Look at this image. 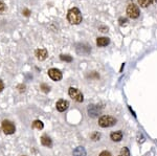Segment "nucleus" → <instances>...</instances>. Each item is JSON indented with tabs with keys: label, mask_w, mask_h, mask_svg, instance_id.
<instances>
[{
	"label": "nucleus",
	"mask_w": 157,
	"mask_h": 156,
	"mask_svg": "<svg viewBox=\"0 0 157 156\" xmlns=\"http://www.w3.org/2000/svg\"><path fill=\"white\" fill-rule=\"evenodd\" d=\"M67 19L71 24H80L82 22V14L79 8H70L67 13Z\"/></svg>",
	"instance_id": "obj_1"
},
{
	"label": "nucleus",
	"mask_w": 157,
	"mask_h": 156,
	"mask_svg": "<svg viewBox=\"0 0 157 156\" xmlns=\"http://www.w3.org/2000/svg\"><path fill=\"white\" fill-rule=\"evenodd\" d=\"M116 124V118L111 115H103L99 120V125L103 128H108L112 127Z\"/></svg>",
	"instance_id": "obj_2"
},
{
	"label": "nucleus",
	"mask_w": 157,
	"mask_h": 156,
	"mask_svg": "<svg viewBox=\"0 0 157 156\" xmlns=\"http://www.w3.org/2000/svg\"><path fill=\"white\" fill-rule=\"evenodd\" d=\"M68 94L71 98H74L76 102L78 103H82L84 101V95L81 91L78 88H74V87H70L68 89Z\"/></svg>",
	"instance_id": "obj_3"
},
{
	"label": "nucleus",
	"mask_w": 157,
	"mask_h": 156,
	"mask_svg": "<svg viewBox=\"0 0 157 156\" xmlns=\"http://www.w3.org/2000/svg\"><path fill=\"white\" fill-rule=\"evenodd\" d=\"M127 14L130 18L136 19V18H138L139 15H140V11H139V8L136 5V4L130 3L127 8Z\"/></svg>",
	"instance_id": "obj_4"
},
{
	"label": "nucleus",
	"mask_w": 157,
	"mask_h": 156,
	"mask_svg": "<svg viewBox=\"0 0 157 156\" xmlns=\"http://www.w3.org/2000/svg\"><path fill=\"white\" fill-rule=\"evenodd\" d=\"M1 128H2V130H3V132L5 134H8V135L14 134L15 131H16V127H15V125L13 124L11 120H8L2 122Z\"/></svg>",
	"instance_id": "obj_5"
},
{
	"label": "nucleus",
	"mask_w": 157,
	"mask_h": 156,
	"mask_svg": "<svg viewBox=\"0 0 157 156\" xmlns=\"http://www.w3.org/2000/svg\"><path fill=\"white\" fill-rule=\"evenodd\" d=\"M48 76H49V78L52 79V81H56V82H58V81H61L62 80V72L61 70L57 69V68H50L49 70H48Z\"/></svg>",
	"instance_id": "obj_6"
},
{
	"label": "nucleus",
	"mask_w": 157,
	"mask_h": 156,
	"mask_svg": "<svg viewBox=\"0 0 157 156\" xmlns=\"http://www.w3.org/2000/svg\"><path fill=\"white\" fill-rule=\"evenodd\" d=\"M101 108L98 106V105H89L87 108V113L88 115L90 116V117H96V116H99V114H101Z\"/></svg>",
	"instance_id": "obj_7"
},
{
	"label": "nucleus",
	"mask_w": 157,
	"mask_h": 156,
	"mask_svg": "<svg viewBox=\"0 0 157 156\" xmlns=\"http://www.w3.org/2000/svg\"><path fill=\"white\" fill-rule=\"evenodd\" d=\"M68 107H69V103L66 100H59L56 104V108L59 112H64L65 110H67Z\"/></svg>",
	"instance_id": "obj_8"
},
{
	"label": "nucleus",
	"mask_w": 157,
	"mask_h": 156,
	"mask_svg": "<svg viewBox=\"0 0 157 156\" xmlns=\"http://www.w3.org/2000/svg\"><path fill=\"white\" fill-rule=\"evenodd\" d=\"M35 54H36L37 59L40 60V61H44L48 56V52H47V50H46L45 48H39V49L36 50Z\"/></svg>",
	"instance_id": "obj_9"
},
{
	"label": "nucleus",
	"mask_w": 157,
	"mask_h": 156,
	"mask_svg": "<svg viewBox=\"0 0 157 156\" xmlns=\"http://www.w3.org/2000/svg\"><path fill=\"white\" fill-rule=\"evenodd\" d=\"M110 43V39L107 37H99L96 40V45L99 47H104V46H107Z\"/></svg>",
	"instance_id": "obj_10"
},
{
	"label": "nucleus",
	"mask_w": 157,
	"mask_h": 156,
	"mask_svg": "<svg viewBox=\"0 0 157 156\" xmlns=\"http://www.w3.org/2000/svg\"><path fill=\"white\" fill-rule=\"evenodd\" d=\"M110 138H111L113 142H121L123 139V132L121 131H115V132H112L111 135H110Z\"/></svg>",
	"instance_id": "obj_11"
},
{
	"label": "nucleus",
	"mask_w": 157,
	"mask_h": 156,
	"mask_svg": "<svg viewBox=\"0 0 157 156\" xmlns=\"http://www.w3.org/2000/svg\"><path fill=\"white\" fill-rule=\"evenodd\" d=\"M72 154H74V156H86L87 152H86L84 147H77L72 152Z\"/></svg>",
	"instance_id": "obj_12"
},
{
	"label": "nucleus",
	"mask_w": 157,
	"mask_h": 156,
	"mask_svg": "<svg viewBox=\"0 0 157 156\" xmlns=\"http://www.w3.org/2000/svg\"><path fill=\"white\" fill-rule=\"evenodd\" d=\"M41 144L43 145L44 147H52V139H50L49 136L42 135V137H41Z\"/></svg>",
	"instance_id": "obj_13"
},
{
	"label": "nucleus",
	"mask_w": 157,
	"mask_h": 156,
	"mask_svg": "<svg viewBox=\"0 0 157 156\" xmlns=\"http://www.w3.org/2000/svg\"><path fill=\"white\" fill-rule=\"evenodd\" d=\"M137 2L141 8H148V6L151 5L152 3H154L155 0H137Z\"/></svg>",
	"instance_id": "obj_14"
},
{
	"label": "nucleus",
	"mask_w": 157,
	"mask_h": 156,
	"mask_svg": "<svg viewBox=\"0 0 157 156\" xmlns=\"http://www.w3.org/2000/svg\"><path fill=\"white\" fill-rule=\"evenodd\" d=\"M32 127H33L34 129H38V130H42V129L44 128V124L41 122V120H35V122L33 123Z\"/></svg>",
	"instance_id": "obj_15"
},
{
	"label": "nucleus",
	"mask_w": 157,
	"mask_h": 156,
	"mask_svg": "<svg viewBox=\"0 0 157 156\" xmlns=\"http://www.w3.org/2000/svg\"><path fill=\"white\" fill-rule=\"evenodd\" d=\"M60 59H61L62 61H65V62H71L72 61V57L68 56V55H61Z\"/></svg>",
	"instance_id": "obj_16"
},
{
	"label": "nucleus",
	"mask_w": 157,
	"mask_h": 156,
	"mask_svg": "<svg viewBox=\"0 0 157 156\" xmlns=\"http://www.w3.org/2000/svg\"><path fill=\"white\" fill-rule=\"evenodd\" d=\"M90 138H91L93 142H98V140H99V138H101V133L99 132H93L90 135Z\"/></svg>",
	"instance_id": "obj_17"
},
{
	"label": "nucleus",
	"mask_w": 157,
	"mask_h": 156,
	"mask_svg": "<svg viewBox=\"0 0 157 156\" xmlns=\"http://www.w3.org/2000/svg\"><path fill=\"white\" fill-rule=\"evenodd\" d=\"M121 156H130V151L127 147H124L121 150Z\"/></svg>",
	"instance_id": "obj_18"
},
{
	"label": "nucleus",
	"mask_w": 157,
	"mask_h": 156,
	"mask_svg": "<svg viewBox=\"0 0 157 156\" xmlns=\"http://www.w3.org/2000/svg\"><path fill=\"white\" fill-rule=\"evenodd\" d=\"M40 89H41L43 92H45V93H47V92H49L50 87L48 86V85H46V84H41V86H40Z\"/></svg>",
	"instance_id": "obj_19"
},
{
	"label": "nucleus",
	"mask_w": 157,
	"mask_h": 156,
	"mask_svg": "<svg viewBox=\"0 0 157 156\" xmlns=\"http://www.w3.org/2000/svg\"><path fill=\"white\" fill-rule=\"evenodd\" d=\"M5 8H6L5 4H4L2 1H0V15L3 14V13L5 12Z\"/></svg>",
	"instance_id": "obj_20"
},
{
	"label": "nucleus",
	"mask_w": 157,
	"mask_h": 156,
	"mask_svg": "<svg viewBox=\"0 0 157 156\" xmlns=\"http://www.w3.org/2000/svg\"><path fill=\"white\" fill-rule=\"evenodd\" d=\"M127 22H128V20L126 18H121L119 19V25H125V24H127Z\"/></svg>",
	"instance_id": "obj_21"
},
{
	"label": "nucleus",
	"mask_w": 157,
	"mask_h": 156,
	"mask_svg": "<svg viewBox=\"0 0 157 156\" xmlns=\"http://www.w3.org/2000/svg\"><path fill=\"white\" fill-rule=\"evenodd\" d=\"M99 156H111V153L108 152V151H103V152L99 154Z\"/></svg>",
	"instance_id": "obj_22"
},
{
	"label": "nucleus",
	"mask_w": 157,
	"mask_h": 156,
	"mask_svg": "<svg viewBox=\"0 0 157 156\" xmlns=\"http://www.w3.org/2000/svg\"><path fill=\"white\" fill-rule=\"evenodd\" d=\"M30 12L28 10H26V8H25V10H23V15H24V16H30Z\"/></svg>",
	"instance_id": "obj_23"
},
{
	"label": "nucleus",
	"mask_w": 157,
	"mask_h": 156,
	"mask_svg": "<svg viewBox=\"0 0 157 156\" xmlns=\"http://www.w3.org/2000/svg\"><path fill=\"white\" fill-rule=\"evenodd\" d=\"M3 89H4V84H3V82H2V81L0 80V92H1Z\"/></svg>",
	"instance_id": "obj_24"
},
{
	"label": "nucleus",
	"mask_w": 157,
	"mask_h": 156,
	"mask_svg": "<svg viewBox=\"0 0 157 156\" xmlns=\"http://www.w3.org/2000/svg\"><path fill=\"white\" fill-rule=\"evenodd\" d=\"M23 156H25V155H23Z\"/></svg>",
	"instance_id": "obj_25"
},
{
	"label": "nucleus",
	"mask_w": 157,
	"mask_h": 156,
	"mask_svg": "<svg viewBox=\"0 0 157 156\" xmlns=\"http://www.w3.org/2000/svg\"><path fill=\"white\" fill-rule=\"evenodd\" d=\"M119 156H121V155H119Z\"/></svg>",
	"instance_id": "obj_26"
}]
</instances>
